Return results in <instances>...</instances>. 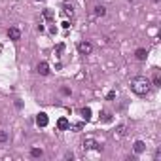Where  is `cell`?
<instances>
[{
  "mask_svg": "<svg viewBox=\"0 0 161 161\" xmlns=\"http://www.w3.org/2000/svg\"><path fill=\"white\" fill-rule=\"evenodd\" d=\"M63 51H64V44H59V46H57V57L61 55Z\"/></svg>",
  "mask_w": 161,
  "mask_h": 161,
  "instance_id": "obj_20",
  "label": "cell"
},
{
  "mask_svg": "<svg viewBox=\"0 0 161 161\" xmlns=\"http://www.w3.org/2000/svg\"><path fill=\"white\" fill-rule=\"evenodd\" d=\"M63 12L72 15V13H74V8H72V4H64V6H63Z\"/></svg>",
  "mask_w": 161,
  "mask_h": 161,
  "instance_id": "obj_15",
  "label": "cell"
},
{
  "mask_svg": "<svg viewBox=\"0 0 161 161\" xmlns=\"http://www.w3.org/2000/svg\"><path fill=\"white\" fill-rule=\"evenodd\" d=\"M114 97H116V91H110L108 95H106V99H108V101H112V99H114Z\"/></svg>",
  "mask_w": 161,
  "mask_h": 161,
  "instance_id": "obj_21",
  "label": "cell"
},
{
  "mask_svg": "<svg viewBox=\"0 0 161 161\" xmlns=\"http://www.w3.org/2000/svg\"><path fill=\"white\" fill-rule=\"evenodd\" d=\"M154 2H159V0H154Z\"/></svg>",
  "mask_w": 161,
  "mask_h": 161,
  "instance_id": "obj_23",
  "label": "cell"
},
{
  "mask_svg": "<svg viewBox=\"0 0 161 161\" xmlns=\"http://www.w3.org/2000/svg\"><path fill=\"white\" fill-rule=\"evenodd\" d=\"M8 36H10V40L17 42V40L21 38V30H19L17 27H10V29H8Z\"/></svg>",
  "mask_w": 161,
  "mask_h": 161,
  "instance_id": "obj_5",
  "label": "cell"
},
{
  "mask_svg": "<svg viewBox=\"0 0 161 161\" xmlns=\"http://www.w3.org/2000/svg\"><path fill=\"white\" fill-rule=\"evenodd\" d=\"M101 121H102V123H110V121H112V114H110V112H102V114H101Z\"/></svg>",
  "mask_w": 161,
  "mask_h": 161,
  "instance_id": "obj_12",
  "label": "cell"
},
{
  "mask_svg": "<svg viewBox=\"0 0 161 161\" xmlns=\"http://www.w3.org/2000/svg\"><path fill=\"white\" fill-rule=\"evenodd\" d=\"M150 89H152V82H150L146 76H135L131 80V91L138 97H144L150 93Z\"/></svg>",
  "mask_w": 161,
  "mask_h": 161,
  "instance_id": "obj_1",
  "label": "cell"
},
{
  "mask_svg": "<svg viewBox=\"0 0 161 161\" xmlns=\"http://www.w3.org/2000/svg\"><path fill=\"white\" fill-rule=\"evenodd\" d=\"M82 148H83V150H101L99 142H97L93 136H85L83 140H82Z\"/></svg>",
  "mask_w": 161,
  "mask_h": 161,
  "instance_id": "obj_2",
  "label": "cell"
},
{
  "mask_svg": "<svg viewBox=\"0 0 161 161\" xmlns=\"http://www.w3.org/2000/svg\"><path fill=\"white\" fill-rule=\"evenodd\" d=\"M42 13H44V17H46V19H53V12H51V10H44Z\"/></svg>",
  "mask_w": 161,
  "mask_h": 161,
  "instance_id": "obj_18",
  "label": "cell"
},
{
  "mask_svg": "<svg viewBox=\"0 0 161 161\" xmlns=\"http://www.w3.org/2000/svg\"><path fill=\"white\" fill-rule=\"evenodd\" d=\"M125 133H127V127H125V125H117V129L114 131V136H116V138H121Z\"/></svg>",
  "mask_w": 161,
  "mask_h": 161,
  "instance_id": "obj_10",
  "label": "cell"
},
{
  "mask_svg": "<svg viewBox=\"0 0 161 161\" xmlns=\"http://www.w3.org/2000/svg\"><path fill=\"white\" fill-rule=\"evenodd\" d=\"M104 13H106V8H104V6H95V15L102 17Z\"/></svg>",
  "mask_w": 161,
  "mask_h": 161,
  "instance_id": "obj_13",
  "label": "cell"
},
{
  "mask_svg": "<svg viewBox=\"0 0 161 161\" xmlns=\"http://www.w3.org/2000/svg\"><path fill=\"white\" fill-rule=\"evenodd\" d=\"M68 127H70V121L67 120V117H59L57 120V129L59 131H68Z\"/></svg>",
  "mask_w": 161,
  "mask_h": 161,
  "instance_id": "obj_6",
  "label": "cell"
},
{
  "mask_svg": "<svg viewBox=\"0 0 161 161\" xmlns=\"http://www.w3.org/2000/svg\"><path fill=\"white\" fill-rule=\"evenodd\" d=\"M61 25H63V29H68V27H70V23H68V21H63Z\"/></svg>",
  "mask_w": 161,
  "mask_h": 161,
  "instance_id": "obj_22",
  "label": "cell"
},
{
  "mask_svg": "<svg viewBox=\"0 0 161 161\" xmlns=\"http://www.w3.org/2000/svg\"><path fill=\"white\" fill-rule=\"evenodd\" d=\"M48 123H49V117H48V114L40 112V114L36 116V125H38V127H46Z\"/></svg>",
  "mask_w": 161,
  "mask_h": 161,
  "instance_id": "obj_4",
  "label": "cell"
},
{
  "mask_svg": "<svg viewBox=\"0 0 161 161\" xmlns=\"http://www.w3.org/2000/svg\"><path fill=\"white\" fill-rule=\"evenodd\" d=\"M135 57H136L138 61H146V57H148V51H146L144 48H138V49L135 51Z\"/></svg>",
  "mask_w": 161,
  "mask_h": 161,
  "instance_id": "obj_8",
  "label": "cell"
},
{
  "mask_svg": "<svg viewBox=\"0 0 161 161\" xmlns=\"http://www.w3.org/2000/svg\"><path fill=\"white\" fill-rule=\"evenodd\" d=\"M80 114H82V117H83L85 121L91 120V108H89V106H83V108L80 110Z\"/></svg>",
  "mask_w": 161,
  "mask_h": 161,
  "instance_id": "obj_9",
  "label": "cell"
},
{
  "mask_svg": "<svg viewBox=\"0 0 161 161\" xmlns=\"http://www.w3.org/2000/svg\"><path fill=\"white\" fill-rule=\"evenodd\" d=\"M38 72L42 74V76H48V74H49V64H48L46 61L38 63Z\"/></svg>",
  "mask_w": 161,
  "mask_h": 161,
  "instance_id": "obj_7",
  "label": "cell"
},
{
  "mask_svg": "<svg viewBox=\"0 0 161 161\" xmlns=\"http://www.w3.org/2000/svg\"><path fill=\"white\" fill-rule=\"evenodd\" d=\"M144 150H146V144H144L142 140H136V142H135V154H142Z\"/></svg>",
  "mask_w": 161,
  "mask_h": 161,
  "instance_id": "obj_11",
  "label": "cell"
},
{
  "mask_svg": "<svg viewBox=\"0 0 161 161\" xmlns=\"http://www.w3.org/2000/svg\"><path fill=\"white\" fill-rule=\"evenodd\" d=\"M154 85H155V87H159V85H161V76H159V74H155V76H154Z\"/></svg>",
  "mask_w": 161,
  "mask_h": 161,
  "instance_id": "obj_19",
  "label": "cell"
},
{
  "mask_svg": "<svg viewBox=\"0 0 161 161\" xmlns=\"http://www.w3.org/2000/svg\"><path fill=\"white\" fill-rule=\"evenodd\" d=\"M78 51L82 53V55H91V51H93V46H91V42H80L78 44Z\"/></svg>",
  "mask_w": 161,
  "mask_h": 161,
  "instance_id": "obj_3",
  "label": "cell"
},
{
  "mask_svg": "<svg viewBox=\"0 0 161 161\" xmlns=\"http://www.w3.org/2000/svg\"><path fill=\"white\" fill-rule=\"evenodd\" d=\"M6 140H8V133L4 129H0V142H6Z\"/></svg>",
  "mask_w": 161,
  "mask_h": 161,
  "instance_id": "obj_17",
  "label": "cell"
},
{
  "mask_svg": "<svg viewBox=\"0 0 161 161\" xmlns=\"http://www.w3.org/2000/svg\"><path fill=\"white\" fill-rule=\"evenodd\" d=\"M42 154H44V152H42V148H32L30 150V155L32 157H42Z\"/></svg>",
  "mask_w": 161,
  "mask_h": 161,
  "instance_id": "obj_14",
  "label": "cell"
},
{
  "mask_svg": "<svg viewBox=\"0 0 161 161\" xmlns=\"http://www.w3.org/2000/svg\"><path fill=\"white\" fill-rule=\"evenodd\" d=\"M68 129H72V131H76V133H78V131H82V129H83V123H72Z\"/></svg>",
  "mask_w": 161,
  "mask_h": 161,
  "instance_id": "obj_16",
  "label": "cell"
}]
</instances>
